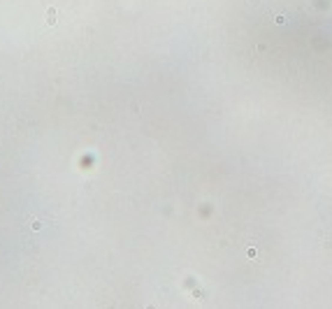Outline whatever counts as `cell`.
I'll return each mask as SVG.
<instances>
[{
	"label": "cell",
	"instance_id": "cell-1",
	"mask_svg": "<svg viewBox=\"0 0 332 309\" xmlns=\"http://www.w3.org/2000/svg\"><path fill=\"white\" fill-rule=\"evenodd\" d=\"M44 23H47V26H56V23H58V9H56V7L47 9V14H44Z\"/></svg>",
	"mask_w": 332,
	"mask_h": 309
},
{
	"label": "cell",
	"instance_id": "cell-2",
	"mask_svg": "<svg viewBox=\"0 0 332 309\" xmlns=\"http://www.w3.org/2000/svg\"><path fill=\"white\" fill-rule=\"evenodd\" d=\"M42 226H44V223L40 219H30V228H33V230H42Z\"/></svg>",
	"mask_w": 332,
	"mask_h": 309
}]
</instances>
